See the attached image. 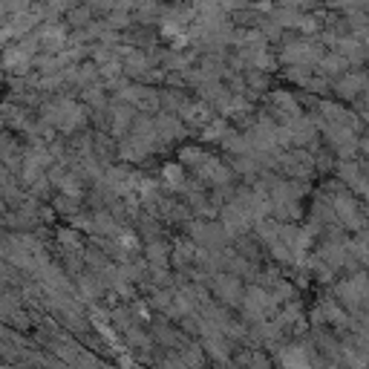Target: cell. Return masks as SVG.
I'll list each match as a JSON object with an SVG mask.
<instances>
[{"label":"cell","instance_id":"obj_1","mask_svg":"<svg viewBox=\"0 0 369 369\" xmlns=\"http://www.w3.org/2000/svg\"><path fill=\"white\" fill-rule=\"evenodd\" d=\"M165 369H188V363H184V361H168V363H165Z\"/></svg>","mask_w":369,"mask_h":369}]
</instances>
